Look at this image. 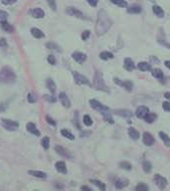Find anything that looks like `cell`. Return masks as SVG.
<instances>
[{
  "instance_id": "cell-1",
  "label": "cell",
  "mask_w": 170,
  "mask_h": 191,
  "mask_svg": "<svg viewBox=\"0 0 170 191\" xmlns=\"http://www.w3.org/2000/svg\"><path fill=\"white\" fill-rule=\"evenodd\" d=\"M112 21L111 18L108 17L104 10H101L99 14H97V24H96V33L97 36H101L105 34L109 28L112 27Z\"/></svg>"
},
{
  "instance_id": "cell-2",
  "label": "cell",
  "mask_w": 170,
  "mask_h": 191,
  "mask_svg": "<svg viewBox=\"0 0 170 191\" xmlns=\"http://www.w3.org/2000/svg\"><path fill=\"white\" fill-rule=\"evenodd\" d=\"M90 107L94 108V110L97 111L101 115H103L105 121H108V122H111V123L113 122L112 118V115H111V111H109V108H108L103 106V104H101L99 102V101L94 100V99L93 100H90Z\"/></svg>"
},
{
  "instance_id": "cell-3",
  "label": "cell",
  "mask_w": 170,
  "mask_h": 191,
  "mask_svg": "<svg viewBox=\"0 0 170 191\" xmlns=\"http://www.w3.org/2000/svg\"><path fill=\"white\" fill-rule=\"evenodd\" d=\"M16 80V75L9 67H3L0 70V83H13Z\"/></svg>"
},
{
  "instance_id": "cell-4",
  "label": "cell",
  "mask_w": 170,
  "mask_h": 191,
  "mask_svg": "<svg viewBox=\"0 0 170 191\" xmlns=\"http://www.w3.org/2000/svg\"><path fill=\"white\" fill-rule=\"evenodd\" d=\"M94 87L96 90L103 92H108V87L104 84V80L103 78V74L100 71H96L94 76Z\"/></svg>"
},
{
  "instance_id": "cell-5",
  "label": "cell",
  "mask_w": 170,
  "mask_h": 191,
  "mask_svg": "<svg viewBox=\"0 0 170 191\" xmlns=\"http://www.w3.org/2000/svg\"><path fill=\"white\" fill-rule=\"evenodd\" d=\"M1 126L4 127L5 129L9 130V132H15V130L18 129L19 123L17 122L11 121V119H8V118H2Z\"/></svg>"
},
{
  "instance_id": "cell-6",
  "label": "cell",
  "mask_w": 170,
  "mask_h": 191,
  "mask_svg": "<svg viewBox=\"0 0 170 191\" xmlns=\"http://www.w3.org/2000/svg\"><path fill=\"white\" fill-rule=\"evenodd\" d=\"M67 13L69 15H71V16L79 18V19H84V20L89 19L88 17L85 16V14L83 13L82 11H80L77 8H75V7H68V8H67Z\"/></svg>"
},
{
  "instance_id": "cell-7",
  "label": "cell",
  "mask_w": 170,
  "mask_h": 191,
  "mask_svg": "<svg viewBox=\"0 0 170 191\" xmlns=\"http://www.w3.org/2000/svg\"><path fill=\"white\" fill-rule=\"evenodd\" d=\"M73 76H74V80L76 82V84L78 85H89L90 86V81L88 80V78L83 76L80 73L78 72H73Z\"/></svg>"
},
{
  "instance_id": "cell-8",
  "label": "cell",
  "mask_w": 170,
  "mask_h": 191,
  "mask_svg": "<svg viewBox=\"0 0 170 191\" xmlns=\"http://www.w3.org/2000/svg\"><path fill=\"white\" fill-rule=\"evenodd\" d=\"M154 181H155L156 185L158 186V188L161 189V190L164 189L166 187V185H167V180L159 174H156L155 176H154Z\"/></svg>"
},
{
  "instance_id": "cell-9",
  "label": "cell",
  "mask_w": 170,
  "mask_h": 191,
  "mask_svg": "<svg viewBox=\"0 0 170 191\" xmlns=\"http://www.w3.org/2000/svg\"><path fill=\"white\" fill-rule=\"evenodd\" d=\"M143 143H144L145 145H147V147H150V145H152L154 142H155V140H154V137L152 136V134H151L150 133H143Z\"/></svg>"
},
{
  "instance_id": "cell-10",
  "label": "cell",
  "mask_w": 170,
  "mask_h": 191,
  "mask_svg": "<svg viewBox=\"0 0 170 191\" xmlns=\"http://www.w3.org/2000/svg\"><path fill=\"white\" fill-rule=\"evenodd\" d=\"M72 58L79 64H83L87 60V55L84 53H81V52H74L72 54Z\"/></svg>"
},
{
  "instance_id": "cell-11",
  "label": "cell",
  "mask_w": 170,
  "mask_h": 191,
  "mask_svg": "<svg viewBox=\"0 0 170 191\" xmlns=\"http://www.w3.org/2000/svg\"><path fill=\"white\" fill-rule=\"evenodd\" d=\"M26 129H27V130L30 133H32V134H34V136H39L41 134L40 130L37 129L36 125L34 122H28L27 125H26Z\"/></svg>"
},
{
  "instance_id": "cell-12",
  "label": "cell",
  "mask_w": 170,
  "mask_h": 191,
  "mask_svg": "<svg viewBox=\"0 0 170 191\" xmlns=\"http://www.w3.org/2000/svg\"><path fill=\"white\" fill-rule=\"evenodd\" d=\"M157 41H158V43H160L162 45V46H165L166 48L170 49V44L167 43V41H166V39H165L163 30L160 29V31H159V33H158V36H157Z\"/></svg>"
},
{
  "instance_id": "cell-13",
  "label": "cell",
  "mask_w": 170,
  "mask_h": 191,
  "mask_svg": "<svg viewBox=\"0 0 170 191\" xmlns=\"http://www.w3.org/2000/svg\"><path fill=\"white\" fill-rule=\"evenodd\" d=\"M59 100H60V102H61V104H63V107H65L67 108L71 107V102L65 93H60Z\"/></svg>"
},
{
  "instance_id": "cell-14",
  "label": "cell",
  "mask_w": 170,
  "mask_h": 191,
  "mask_svg": "<svg viewBox=\"0 0 170 191\" xmlns=\"http://www.w3.org/2000/svg\"><path fill=\"white\" fill-rule=\"evenodd\" d=\"M30 14L32 15V17L36 18V19H40V18H43L45 16L44 11L41 8H34L32 10H30Z\"/></svg>"
},
{
  "instance_id": "cell-15",
  "label": "cell",
  "mask_w": 170,
  "mask_h": 191,
  "mask_svg": "<svg viewBox=\"0 0 170 191\" xmlns=\"http://www.w3.org/2000/svg\"><path fill=\"white\" fill-rule=\"evenodd\" d=\"M115 81L119 85L122 86V87H123L124 89L126 90V91H128V92H131V91H132V87H133V85H132V83H131L130 81H123V82H120V81H119V79H115Z\"/></svg>"
},
{
  "instance_id": "cell-16",
  "label": "cell",
  "mask_w": 170,
  "mask_h": 191,
  "mask_svg": "<svg viewBox=\"0 0 170 191\" xmlns=\"http://www.w3.org/2000/svg\"><path fill=\"white\" fill-rule=\"evenodd\" d=\"M149 110H148V108L145 107V106H140V107H138L137 108V110H136V115H137V118H143L145 117V115L148 113Z\"/></svg>"
},
{
  "instance_id": "cell-17",
  "label": "cell",
  "mask_w": 170,
  "mask_h": 191,
  "mask_svg": "<svg viewBox=\"0 0 170 191\" xmlns=\"http://www.w3.org/2000/svg\"><path fill=\"white\" fill-rule=\"evenodd\" d=\"M124 69H126V71H129V72H131V71H133L134 68H135V65L133 61L130 59V58H126L124 59Z\"/></svg>"
},
{
  "instance_id": "cell-18",
  "label": "cell",
  "mask_w": 170,
  "mask_h": 191,
  "mask_svg": "<svg viewBox=\"0 0 170 191\" xmlns=\"http://www.w3.org/2000/svg\"><path fill=\"white\" fill-rule=\"evenodd\" d=\"M28 174H30L31 176H34L36 178H46L47 174L43 171H38V170H29Z\"/></svg>"
},
{
  "instance_id": "cell-19",
  "label": "cell",
  "mask_w": 170,
  "mask_h": 191,
  "mask_svg": "<svg viewBox=\"0 0 170 191\" xmlns=\"http://www.w3.org/2000/svg\"><path fill=\"white\" fill-rule=\"evenodd\" d=\"M128 185V180L126 178H119L115 181V187L118 189H122Z\"/></svg>"
},
{
  "instance_id": "cell-20",
  "label": "cell",
  "mask_w": 170,
  "mask_h": 191,
  "mask_svg": "<svg viewBox=\"0 0 170 191\" xmlns=\"http://www.w3.org/2000/svg\"><path fill=\"white\" fill-rule=\"evenodd\" d=\"M152 11H153V13L155 14L158 18H163L164 17V11H163V9H162L160 6L154 5L152 7Z\"/></svg>"
},
{
  "instance_id": "cell-21",
  "label": "cell",
  "mask_w": 170,
  "mask_h": 191,
  "mask_svg": "<svg viewBox=\"0 0 170 191\" xmlns=\"http://www.w3.org/2000/svg\"><path fill=\"white\" fill-rule=\"evenodd\" d=\"M55 167H56V169L58 170L59 172H61V173H67V167H66V164L64 161L56 162Z\"/></svg>"
},
{
  "instance_id": "cell-22",
  "label": "cell",
  "mask_w": 170,
  "mask_h": 191,
  "mask_svg": "<svg viewBox=\"0 0 170 191\" xmlns=\"http://www.w3.org/2000/svg\"><path fill=\"white\" fill-rule=\"evenodd\" d=\"M55 150L57 151V153H58V154H60L61 156H64V157H71L69 153H68V151L63 147H61V145H57V147H55Z\"/></svg>"
},
{
  "instance_id": "cell-23",
  "label": "cell",
  "mask_w": 170,
  "mask_h": 191,
  "mask_svg": "<svg viewBox=\"0 0 170 191\" xmlns=\"http://www.w3.org/2000/svg\"><path fill=\"white\" fill-rule=\"evenodd\" d=\"M141 7L137 5V4H133L131 5L130 7H128L127 8V12L128 13H133V14H138L141 12Z\"/></svg>"
},
{
  "instance_id": "cell-24",
  "label": "cell",
  "mask_w": 170,
  "mask_h": 191,
  "mask_svg": "<svg viewBox=\"0 0 170 191\" xmlns=\"http://www.w3.org/2000/svg\"><path fill=\"white\" fill-rule=\"evenodd\" d=\"M46 84H47V88L50 90V92L52 94H55V92H56V84H55V82L53 81L51 78H48L47 81H46Z\"/></svg>"
},
{
  "instance_id": "cell-25",
  "label": "cell",
  "mask_w": 170,
  "mask_h": 191,
  "mask_svg": "<svg viewBox=\"0 0 170 191\" xmlns=\"http://www.w3.org/2000/svg\"><path fill=\"white\" fill-rule=\"evenodd\" d=\"M137 68L138 70L142 71V72H145V71L151 70V65L149 63H146V62H140V63H138Z\"/></svg>"
},
{
  "instance_id": "cell-26",
  "label": "cell",
  "mask_w": 170,
  "mask_h": 191,
  "mask_svg": "<svg viewBox=\"0 0 170 191\" xmlns=\"http://www.w3.org/2000/svg\"><path fill=\"white\" fill-rule=\"evenodd\" d=\"M31 34L37 39H41V38H43L44 37V33L38 28H32L31 29Z\"/></svg>"
},
{
  "instance_id": "cell-27",
  "label": "cell",
  "mask_w": 170,
  "mask_h": 191,
  "mask_svg": "<svg viewBox=\"0 0 170 191\" xmlns=\"http://www.w3.org/2000/svg\"><path fill=\"white\" fill-rule=\"evenodd\" d=\"M115 114L120 117H124V118H131L132 117V113L127 110H118L115 111Z\"/></svg>"
},
{
  "instance_id": "cell-28",
  "label": "cell",
  "mask_w": 170,
  "mask_h": 191,
  "mask_svg": "<svg viewBox=\"0 0 170 191\" xmlns=\"http://www.w3.org/2000/svg\"><path fill=\"white\" fill-rule=\"evenodd\" d=\"M128 134H129V136L134 140H136L139 138V133L136 129H134L133 127H129V129H128Z\"/></svg>"
},
{
  "instance_id": "cell-29",
  "label": "cell",
  "mask_w": 170,
  "mask_h": 191,
  "mask_svg": "<svg viewBox=\"0 0 170 191\" xmlns=\"http://www.w3.org/2000/svg\"><path fill=\"white\" fill-rule=\"evenodd\" d=\"M100 58L101 60L107 61V60H109V59L113 58V54L111 53V52H108V51H104V52H101V53L100 54Z\"/></svg>"
},
{
  "instance_id": "cell-30",
  "label": "cell",
  "mask_w": 170,
  "mask_h": 191,
  "mask_svg": "<svg viewBox=\"0 0 170 191\" xmlns=\"http://www.w3.org/2000/svg\"><path fill=\"white\" fill-rule=\"evenodd\" d=\"M156 115L155 114H150V113H147L146 115H145V117L143 118V119H144V121L146 122H149V123H151V122H153L154 121H155L156 119Z\"/></svg>"
},
{
  "instance_id": "cell-31",
  "label": "cell",
  "mask_w": 170,
  "mask_h": 191,
  "mask_svg": "<svg viewBox=\"0 0 170 191\" xmlns=\"http://www.w3.org/2000/svg\"><path fill=\"white\" fill-rule=\"evenodd\" d=\"M159 136H160L161 140H163L164 144L166 145V147H170V137L167 136V134H166L165 133L160 132V133H159Z\"/></svg>"
},
{
  "instance_id": "cell-32",
  "label": "cell",
  "mask_w": 170,
  "mask_h": 191,
  "mask_svg": "<svg viewBox=\"0 0 170 191\" xmlns=\"http://www.w3.org/2000/svg\"><path fill=\"white\" fill-rule=\"evenodd\" d=\"M151 74H152V76L154 78L158 79V80H163L164 76H163V73H162V71L160 69H154Z\"/></svg>"
},
{
  "instance_id": "cell-33",
  "label": "cell",
  "mask_w": 170,
  "mask_h": 191,
  "mask_svg": "<svg viewBox=\"0 0 170 191\" xmlns=\"http://www.w3.org/2000/svg\"><path fill=\"white\" fill-rule=\"evenodd\" d=\"M1 27H2V29L4 30L5 32H8V33H12L13 32V27L7 21L2 22V23H1Z\"/></svg>"
},
{
  "instance_id": "cell-34",
  "label": "cell",
  "mask_w": 170,
  "mask_h": 191,
  "mask_svg": "<svg viewBox=\"0 0 170 191\" xmlns=\"http://www.w3.org/2000/svg\"><path fill=\"white\" fill-rule=\"evenodd\" d=\"M61 133H62V136H65L67 138H69V140H75V136H74V134L70 133L69 130H67V129H62L61 130Z\"/></svg>"
},
{
  "instance_id": "cell-35",
  "label": "cell",
  "mask_w": 170,
  "mask_h": 191,
  "mask_svg": "<svg viewBox=\"0 0 170 191\" xmlns=\"http://www.w3.org/2000/svg\"><path fill=\"white\" fill-rule=\"evenodd\" d=\"M112 4H115L119 7H126L127 6V3L126 1H124V0H111Z\"/></svg>"
},
{
  "instance_id": "cell-36",
  "label": "cell",
  "mask_w": 170,
  "mask_h": 191,
  "mask_svg": "<svg viewBox=\"0 0 170 191\" xmlns=\"http://www.w3.org/2000/svg\"><path fill=\"white\" fill-rule=\"evenodd\" d=\"M41 144H42V147L45 149H48L49 147H50V138H49L48 136L43 137L42 140H41Z\"/></svg>"
},
{
  "instance_id": "cell-37",
  "label": "cell",
  "mask_w": 170,
  "mask_h": 191,
  "mask_svg": "<svg viewBox=\"0 0 170 191\" xmlns=\"http://www.w3.org/2000/svg\"><path fill=\"white\" fill-rule=\"evenodd\" d=\"M142 167H143V170H144V172H146V173H149L151 169H152L151 164L148 161H146V160H144V161L142 162Z\"/></svg>"
},
{
  "instance_id": "cell-38",
  "label": "cell",
  "mask_w": 170,
  "mask_h": 191,
  "mask_svg": "<svg viewBox=\"0 0 170 191\" xmlns=\"http://www.w3.org/2000/svg\"><path fill=\"white\" fill-rule=\"evenodd\" d=\"M90 182L93 183V184H94L96 186H97L101 190H104L105 189V185H104V183H103L100 180H94V179H93V180H90Z\"/></svg>"
},
{
  "instance_id": "cell-39",
  "label": "cell",
  "mask_w": 170,
  "mask_h": 191,
  "mask_svg": "<svg viewBox=\"0 0 170 191\" xmlns=\"http://www.w3.org/2000/svg\"><path fill=\"white\" fill-rule=\"evenodd\" d=\"M83 122H84V123L87 126H90L93 125V121H92V118H90V115H86L84 118H83Z\"/></svg>"
},
{
  "instance_id": "cell-40",
  "label": "cell",
  "mask_w": 170,
  "mask_h": 191,
  "mask_svg": "<svg viewBox=\"0 0 170 191\" xmlns=\"http://www.w3.org/2000/svg\"><path fill=\"white\" fill-rule=\"evenodd\" d=\"M7 18H8L7 12H5V11H3V10H0V23L7 21Z\"/></svg>"
},
{
  "instance_id": "cell-41",
  "label": "cell",
  "mask_w": 170,
  "mask_h": 191,
  "mask_svg": "<svg viewBox=\"0 0 170 191\" xmlns=\"http://www.w3.org/2000/svg\"><path fill=\"white\" fill-rule=\"evenodd\" d=\"M119 166L120 168H123V169H126V170H130L131 169V164L129 162H126V161H122L119 163Z\"/></svg>"
},
{
  "instance_id": "cell-42",
  "label": "cell",
  "mask_w": 170,
  "mask_h": 191,
  "mask_svg": "<svg viewBox=\"0 0 170 191\" xmlns=\"http://www.w3.org/2000/svg\"><path fill=\"white\" fill-rule=\"evenodd\" d=\"M135 190H137V191H147L148 190V186L143 184V183H140V184H138L136 187H135Z\"/></svg>"
},
{
  "instance_id": "cell-43",
  "label": "cell",
  "mask_w": 170,
  "mask_h": 191,
  "mask_svg": "<svg viewBox=\"0 0 170 191\" xmlns=\"http://www.w3.org/2000/svg\"><path fill=\"white\" fill-rule=\"evenodd\" d=\"M48 2L49 6H50V8L53 10V11H56L57 10V4H56V0H46Z\"/></svg>"
},
{
  "instance_id": "cell-44",
  "label": "cell",
  "mask_w": 170,
  "mask_h": 191,
  "mask_svg": "<svg viewBox=\"0 0 170 191\" xmlns=\"http://www.w3.org/2000/svg\"><path fill=\"white\" fill-rule=\"evenodd\" d=\"M27 100H28V102L29 103H31V104H34V103H36V101H37V97L34 95V94H28V96H27Z\"/></svg>"
},
{
  "instance_id": "cell-45",
  "label": "cell",
  "mask_w": 170,
  "mask_h": 191,
  "mask_svg": "<svg viewBox=\"0 0 170 191\" xmlns=\"http://www.w3.org/2000/svg\"><path fill=\"white\" fill-rule=\"evenodd\" d=\"M44 99L48 101V102H50V103H55L56 102V99H55V97L54 96H50V95H45L44 96Z\"/></svg>"
},
{
  "instance_id": "cell-46",
  "label": "cell",
  "mask_w": 170,
  "mask_h": 191,
  "mask_svg": "<svg viewBox=\"0 0 170 191\" xmlns=\"http://www.w3.org/2000/svg\"><path fill=\"white\" fill-rule=\"evenodd\" d=\"M46 47L49 48V49H53V50H58V51H60L59 47L57 46V45H55L54 43H47V44H46Z\"/></svg>"
},
{
  "instance_id": "cell-47",
  "label": "cell",
  "mask_w": 170,
  "mask_h": 191,
  "mask_svg": "<svg viewBox=\"0 0 170 191\" xmlns=\"http://www.w3.org/2000/svg\"><path fill=\"white\" fill-rule=\"evenodd\" d=\"M90 32L89 31V30H86V31L83 32V34H82V39L84 40V41H86V40L90 37Z\"/></svg>"
},
{
  "instance_id": "cell-48",
  "label": "cell",
  "mask_w": 170,
  "mask_h": 191,
  "mask_svg": "<svg viewBox=\"0 0 170 191\" xmlns=\"http://www.w3.org/2000/svg\"><path fill=\"white\" fill-rule=\"evenodd\" d=\"M47 60H48V62L51 64V65H55V64H56V59H55V57L53 55H49Z\"/></svg>"
},
{
  "instance_id": "cell-49",
  "label": "cell",
  "mask_w": 170,
  "mask_h": 191,
  "mask_svg": "<svg viewBox=\"0 0 170 191\" xmlns=\"http://www.w3.org/2000/svg\"><path fill=\"white\" fill-rule=\"evenodd\" d=\"M162 107L165 111H170V103L169 102H164L162 103Z\"/></svg>"
},
{
  "instance_id": "cell-50",
  "label": "cell",
  "mask_w": 170,
  "mask_h": 191,
  "mask_svg": "<svg viewBox=\"0 0 170 191\" xmlns=\"http://www.w3.org/2000/svg\"><path fill=\"white\" fill-rule=\"evenodd\" d=\"M46 121H47V122L49 123V125H51V126H56V122H55L52 118L49 117V115H47V117H46Z\"/></svg>"
},
{
  "instance_id": "cell-51",
  "label": "cell",
  "mask_w": 170,
  "mask_h": 191,
  "mask_svg": "<svg viewBox=\"0 0 170 191\" xmlns=\"http://www.w3.org/2000/svg\"><path fill=\"white\" fill-rule=\"evenodd\" d=\"M1 1L4 5H12L17 1V0H1Z\"/></svg>"
},
{
  "instance_id": "cell-52",
  "label": "cell",
  "mask_w": 170,
  "mask_h": 191,
  "mask_svg": "<svg viewBox=\"0 0 170 191\" xmlns=\"http://www.w3.org/2000/svg\"><path fill=\"white\" fill-rule=\"evenodd\" d=\"M88 2H89V4L90 6L96 7L97 5V2H99V0H88Z\"/></svg>"
},
{
  "instance_id": "cell-53",
  "label": "cell",
  "mask_w": 170,
  "mask_h": 191,
  "mask_svg": "<svg viewBox=\"0 0 170 191\" xmlns=\"http://www.w3.org/2000/svg\"><path fill=\"white\" fill-rule=\"evenodd\" d=\"M7 46V43H6V40L4 38H2L0 40V48H3V47H6Z\"/></svg>"
},
{
  "instance_id": "cell-54",
  "label": "cell",
  "mask_w": 170,
  "mask_h": 191,
  "mask_svg": "<svg viewBox=\"0 0 170 191\" xmlns=\"http://www.w3.org/2000/svg\"><path fill=\"white\" fill-rule=\"evenodd\" d=\"M164 98L167 99V100H170V92H166L164 94Z\"/></svg>"
},
{
  "instance_id": "cell-55",
  "label": "cell",
  "mask_w": 170,
  "mask_h": 191,
  "mask_svg": "<svg viewBox=\"0 0 170 191\" xmlns=\"http://www.w3.org/2000/svg\"><path fill=\"white\" fill-rule=\"evenodd\" d=\"M0 111H5V104L4 103H2L1 106H0Z\"/></svg>"
},
{
  "instance_id": "cell-56",
  "label": "cell",
  "mask_w": 170,
  "mask_h": 191,
  "mask_svg": "<svg viewBox=\"0 0 170 191\" xmlns=\"http://www.w3.org/2000/svg\"><path fill=\"white\" fill-rule=\"evenodd\" d=\"M164 65L166 66V68H168L170 70V61H165L164 62Z\"/></svg>"
},
{
  "instance_id": "cell-57",
  "label": "cell",
  "mask_w": 170,
  "mask_h": 191,
  "mask_svg": "<svg viewBox=\"0 0 170 191\" xmlns=\"http://www.w3.org/2000/svg\"><path fill=\"white\" fill-rule=\"evenodd\" d=\"M81 189H82V190H89V191H92V189H90V187H88V186H82V187H81Z\"/></svg>"
}]
</instances>
